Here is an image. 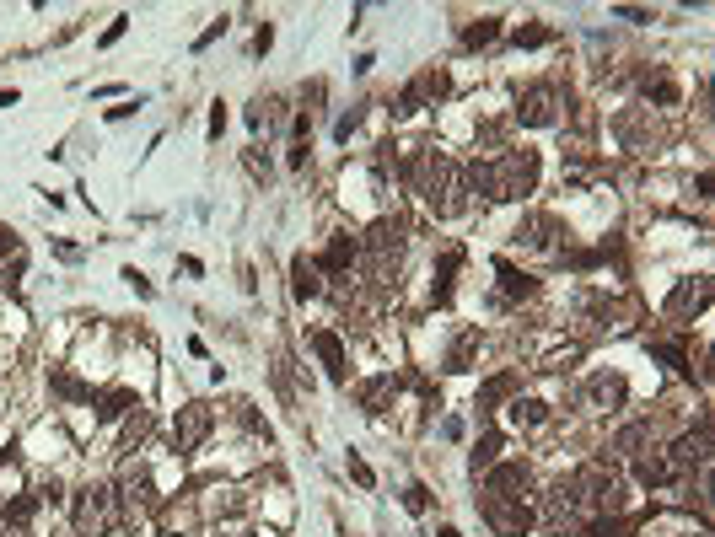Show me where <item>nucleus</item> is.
I'll list each match as a JSON object with an SVG mask.
<instances>
[{
    "label": "nucleus",
    "instance_id": "c756f323",
    "mask_svg": "<svg viewBox=\"0 0 715 537\" xmlns=\"http://www.w3.org/2000/svg\"><path fill=\"white\" fill-rule=\"evenodd\" d=\"M474 344H479V333H463V339H457V350L447 355V371H468V355H474Z\"/></svg>",
    "mask_w": 715,
    "mask_h": 537
},
{
    "label": "nucleus",
    "instance_id": "0eeeda50",
    "mask_svg": "<svg viewBox=\"0 0 715 537\" xmlns=\"http://www.w3.org/2000/svg\"><path fill=\"white\" fill-rule=\"evenodd\" d=\"M216 430V414L205 409V403H183L178 419H173V446L178 452H199V441Z\"/></svg>",
    "mask_w": 715,
    "mask_h": 537
},
{
    "label": "nucleus",
    "instance_id": "7c9ffc66",
    "mask_svg": "<svg viewBox=\"0 0 715 537\" xmlns=\"http://www.w3.org/2000/svg\"><path fill=\"white\" fill-rule=\"evenodd\" d=\"M506 393H511V376H495V382H484V387H479V409H490V403H500Z\"/></svg>",
    "mask_w": 715,
    "mask_h": 537
},
{
    "label": "nucleus",
    "instance_id": "dca6fc26",
    "mask_svg": "<svg viewBox=\"0 0 715 537\" xmlns=\"http://www.w3.org/2000/svg\"><path fill=\"white\" fill-rule=\"evenodd\" d=\"M318 290H323V280H318V264H312L307 253H296V258H291V296H296V301H312Z\"/></svg>",
    "mask_w": 715,
    "mask_h": 537
},
{
    "label": "nucleus",
    "instance_id": "9d476101",
    "mask_svg": "<svg viewBox=\"0 0 715 537\" xmlns=\"http://www.w3.org/2000/svg\"><path fill=\"white\" fill-rule=\"evenodd\" d=\"M586 409H597V414H613V409H624V398H629V382L619 371H597L592 382H586Z\"/></svg>",
    "mask_w": 715,
    "mask_h": 537
},
{
    "label": "nucleus",
    "instance_id": "a18cd8bd",
    "mask_svg": "<svg viewBox=\"0 0 715 537\" xmlns=\"http://www.w3.org/2000/svg\"><path fill=\"white\" fill-rule=\"evenodd\" d=\"M232 537H253V532H232Z\"/></svg>",
    "mask_w": 715,
    "mask_h": 537
},
{
    "label": "nucleus",
    "instance_id": "4468645a",
    "mask_svg": "<svg viewBox=\"0 0 715 537\" xmlns=\"http://www.w3.org/2000/svg\"><path fill=\"white\" fill-rule=\"evenodd\" d=\"M355 258H361V242H355L350 231H339V237H334V242H328V248H323L318 269H328V274H345V269L355 264Z\"/></svg>",
    "mask_w": 715,
    "mask_h": 537
},
{
    "label": "nucleus",
    "instance_id": "393cba45",
    "mask_svg": "<svg viewBox=\"0 0 715 537\" xmlns=\"http://www.w3.org/2000/svg\"><path fill=\"white\" fill-rule=\"evenodd\" d=\"M146 435H151V414H146V409H140V403H135V409H130V419H124V446H130V452H135V446L146 441Z\"/></svg>",
    "mask_w": 715,
    "mask_h": 537
},
{
    "label": "nucleus",
    "instance_id": "b1692460",
    "mask_svg": "<svg viewBox=\"0 0 715 537\" xmlns=\"http://www.w3.org/2000/svg\"><path fill=\"white\" fill-rule=\"evenodd\" d=\"M495 274H500V285H506V296H533V274H522L517 264L495 258Z\"/></svg>",
    "mask_w": 715,
    "mask_h": 537
},
{
    "label": "nucleus",
    "instance_id": "473e14b6",
    "mask_svg": "<svg viewBox=\"0 0 715 537\" xmlns=\"http://www.w3.org/2000/svg\"><path fill=\"white\" fill-rule=\"evenodd\" d=\"M404 505H409L414 516H420L425 505H431V489H425V484H409V489H404Z\"/></svg>",
    "mask_w": 715,
    "mask_h": 537
},
{
    "label": "nucleus",
    "instance_id": "6e6552de",
    "mask_svg": "<svg viewBox=\"0 0 715 537\" xmlns=\"http://www.w3.org/2000/svg\"><path fill=\"white\" fill-rule=\"evenodd\" d=\"M484 521L500 532V537H527L533 532V511L522 500H490L484 495Z\"/></svg>",
    "mask_w": 715,
    "mask_h": 537
},
{
    "label": "nucleus",
    "instance_id": "c9c22d12",
    "mask_svg": "<svg viewBox=\"0 0 715 537\" xmlns=\"http://www.w3.org/2000/svg\"><path fill=\"white\" fill-rule=\"evenodd\" d=\"M221 33H226V17H221V22H210V27H205V33H199V38H194V49H210V43H216Z\"/></svg>",
    "mask_w": 715,
    "mask_h": 537
},
{
    "label": "nucleus",
    "instance_id": "f03ea898",
    "mask_svg": "<svg viewBox=\"0 0 715 537\" xmlns=\"http://www.w3.org/2000/svg\"><path fill=\"white\" fill-rule=\"evenodd\" d=\"M409 178H414V194L425 199V210L436 215V221H447V215H463L468 205V188H463V167L452 162V156H441V151H420L414 156V167H409Z\"/></svg>",
    "mask_w": 715,
    "mask_h": 537
},
{
    "label": "nucleus",
    "instance_id": "6ab92c4d",
    "mask_svg": "<svg viewBox=\"0 0 715 537\" xmlns=\"http://www.w3.org/2000/svg\"><path fill=\"white\" fill-rule=\"evenodd\" d=\"M135 403H140V398L130 393V387H108V393L97 398V419H103V425H113V419H124Z\"/></svg>",
    "mask_w": 715,
    "mask_h": 537
},
{
    "label": "nucleus",
    "instance_id": "2eb2a0df",
    "mask_svg": "<svg viewBox=\"0 0 715 537\" xmlns=\"http://www.w3.org/2000/svg\"><path fill=\"white\" fill-rule=\"evenodd\" d=\"M156 500H162V495L151 489L146 468H130V473H124V505H130V511L146 516V511H156Z\"/></svg>",
    "mask_w": 715,
    "mask_h": 537
},
{
    "label": "nucleus",
    "instance_id": "ea45409f",
    "mask_svg": "<svg viewBox=\"0 0 715 537\" xmlns=\"http://www.w3.org/2000/svg\"><path fill=\"white\" fill-rule=\"evenodd\" d=\"M248 172H253V178H269V162H264L259 151H248Z\"/></svg>",
    "mask_w": 715,
    "mask_h": 537
},
{
    "label": "nucleus",
    "instance_id": "a211bd4d",
    "mask_svg": "<svg viewBox=\"0 0 715 537\" xmlns=\"http://www.w3.org/2000/svg\"><path fill=\"white\" fill-rule=\"evenodd\" d=\"M640 92H646V97H656V103H662V108H678V81H672L667 76V70H646V76H640Z\"/></svg>",
    "mask_w": 715,
    "mask_h": 537
},
{
    "label": "nucleus",
    "instance_id": "f704fd0d",
    "mask_svg": "<svg viewBox=\"0 0 715 537\" xmlns=\"http://www.w3.org/2000/svg\"><path fill=\"white\" fill-rule=\"evenodd\" d=\"M355 124H361V108H350L345 119L334 124V140H350V135H355Z\"/></svg>",
    "mask_w": 715,
    "mask_h": 537
},
{
    "label": "nucleus",
    "instance_id": "9b49d317",
    "mask_svg": "<svg viewBox=\"0 0 715 537\" xmlns=\"http://www.w3.org/2000/svg\"><path fill=\"white\" fill-rule=\"evenodd\" d=\"M710 307V280H705V274H699V280H683L678 290H672V296H667V317H694V312H705Z\"/></svg>",
    "mask_w": 715,
    "mask_h": 537
},
{
    "label": "nucleus",
    "instance_id": "20e7f679",
    "mask_svg": "<svg viewBox=\"0 0 715 537\" xmlns=\"http://www.w3.org/2000/svg\"><path fill=\"white\" fill-rule=\"evenodd\" d=\"M404 248H409V237H404V226H398V221H377V226L361 237V253L371 258V274H377V280H382L388 269H398Z\"/></svg>",
    "mask_w": 715,
    "mask_h": 537
},
{
    "label": "nucleus",
    "instance_id": "bb28decb",
    "mask_svg": "<svg viewBox=\"0 0 715 537\" xmlns=\"http://www.w3.org/2000/svg\"><path fill=\"white\" fill-rule=\"evenodd\" d=\"M457 264H463V253H441V264H436V301H447V290H452V274H457Z\"/></svg>",
    "mask_w": 715,
    "mask_h": 537
},
{
    "label": "nucleus",
    "instance_id": "79ce46f5",
    "mask_svg": "<svg viewBox=\"0 0 715 537\" xmlns=\"http://www.w3.org/2000/svg\"><path fill=\"white\" fill-rule=\"evenodd\" d=\"M269 43H275V27H269V22H264V27H259V38H253V49H259V54H264V49H269Z\"/></svg>",
    "mask_w": 715,
    "mask_h": 537
},
{
    "label": "nucleus",
    "instance_id": "f257e3e1",
    "mask_svg": "<svg viewBox=\"0 0 715 537\" xmlns=\"http://www.w3.org/2000/svg\"><path fill=\"white\" fill-rule=\"evenodd\" d=\"M538 178H543L538 151L511 145V151L490 156V162H468L463 188H468V194H484V199H527L538 188Z\"/></svg>",
    "mask_w": 715,
    "mask_h": 537
},
{
    "label": "nucleus",
    "instance_id": "aec40b11",
    "mask_svg": "<svg viewBox=\"0 0 715 537\" xmlns=\"http://www.w3.org/2000/svg\"><path fill=\"white\" fill-rule=\"evenodd\" d=\"M511 242H522V248H549V242H554V221H549V215H533V221H522L517 231H511Z\"/></svg>",
    "mask_w": 715,
    "mask_h": 537
},
{
    "label": "nucleus",
    "instance_id": "423d86ee",
    "mask_svg": "<svg viewBox=\"0 0 715 537\" xmlns=\"http://www.w3.org/2000/svg\"><path fill=\"white\" fill-rule=\"evenodd\" d=\"M554 119H560V92H554L549 81L527 86V92L517 97V124H527V129H549Z\"/></svg>",
    "mask_w": 715,
    "mask_h": 537
},
{
    "label": "nucleus",
    "instance_id": "5701e85b",
    "mask_svg": "<svg viewBox=\"0 0 715 537\" xmlns=\"http://www.w3.org/2000/svg\"><path fill=\"white\" fill-rule=\"evenodd\" d=\"M511 425H527V430H533V425H543V419H549V403H543V398H511Z\"/></svg>",
    "mask_w": 715,
    "mask_h": 537
},
{
    "label": "nucleus",
    "instance_id": "a19ab883",
    "mask_svg": "<svg viewBox=\"0 0 715 537\" xmlns=\"http://www.w3.org/2000/svg\"><path fill=\"white\" fill-rule=\"evenodd\" d=\"M619 17H624V22H651V11H640V6H619Z\"/></svg>",
    "mask_w": 715,
    "mask_h": 537
},
{
    "label": "nucleus",
    "instance_id": "4be33fe9",
    "mask_svg": "<svg viewBox=\"0 0 715 537\" xmlns=\"http://www.w3.org/2000/svg\"><path fill=\"white\" fill-rule=\"evenodd\" d=\"M500 452H506V435H500V430H490V435H484V441L474 446V457H468V468H484V473H490L495 468V462H500Z\"/></svg>",
    "mask_w": 715,
    "mask_h": 537
},
{
    "label": "nucleus",
    "instance_id": "ddd939ff",
    "mask_svg": "<svg viewBox=\"0 0 715 537\" xmlns=\"http://www.w3.org/2000/svg\"><path fill=\"white\" fill-rule=\"evenodd\" d=\"M425 97H447V76H441V70H425V76L414 81L404 97H398V113H420Z\"/></svg>",
    "mask_w": 715,
    "mask_h": 537
},
{
    "label": "nucleus",
    "instance_id": "4c0bfd02",
    "mask_svg": "<svg viewBox=\"0 0 715 537\" xmlns=\"http://www.w3.org/2000/svg\"><path fill=\"white\" fill-rule=\"evenodd\" d=\"M124 27H130V17H113V22H108V33H103V49H108V43H119V38H124Z\"/></svg>",
    "mask_w": 715,
    "mask_h": 537
},
{
    "label": "nucleus",
    "instance_id": "7ed1b4c3",
    "mask_svg": "<svg viewBox=\"0 0 715 537\" xmlns=\"http://www.w3.org/2000/svg\"><path fill=\"white\" fill-rule=\"evenodd\" d=\"M543 516H549V527L560 532V537L581 532L586 521H592V505H586V495H581L576 478H560V484L549 489V500H543Z\"/></svg>",
    "mask_w": 715,
    "mask_h": 537
},
{
    "label": "nucleus",
    "instance_id": "58836bf2",
    "mask_svg": "<svg viewBox=\"0 0 715 537\" xmlns=\"http://www.w3.org/2000/svg\"><path fill=\"white\" fill-rule=\"evenodd\" d=\"M124 280L135 285V296H151V280H146V274H140V269H124Z\"/></svg>",
    "mask_w": 715,
    "mask_h": 537
},
{
    "label": "nucleus",
    "instance_id": "39448f33",
    "mask_svg": "<svg viewBox=\"0 0 715 537\" xmlns=\"http://www.w3.org/2000/svg\"><path fill=\"white\" fill-rule=\"evenodd\" d=\"M113 527V495L103 484H87L76 495V532H87V537H103Z\"/></svg>",
    "mask_w": 715,
    "mask_h": 537
},
{
    "label": "nucleus",
    "instance_id": "f3484780",
    "mask_svg": "<svg viewBox=\"0 0 715 537\" xmlns=\"http://www.w3.org/2000/svg\"><path fill=\"white\" fill-rule=\"evenodd\" d=\"M635 478H640L646 489H662L667 478H672V462L656 452V446H651V452H635Z\"/></svg>",
    "mask_w": 715,
    "mask_h": 537
},
{
    "label": "nucleus",
    "instance_id": "72a5a7b5",
    "mask_svg": "<svg viewBox=\"0 0 715 537\" xmlns=\"http://www.w3.org/2000/svg\"><path fill=\"white\" fill-rule=\"evenodd\" d=\"M350 478H355L361 489H371V484H377V473H371V468H366V462L355 457V452H350Z\"/></svg>",
    "mask_w": 715,
    "mask_h": 537
},
{
    "label": "nucleus",
    "instance_id": "1a4fd4ad",
    "mask_svg": "<svg viewBox=\"0 0 715 537\" xmlns=\"http://www.w3.org/2000/svg\"><path fill=\"white\" fill-rule=\"evenodd\" d=\"M527 489H533L527 462H495L490 478H484V495H490V500H522Z\"/></svg>",
    "mask_w": 715,
    "mask_h": 537
},
{
    "label": "nucleus",
    "instance_id": "2f4dec72",
    "mask_svg": "<svg viewBox=\"0 0 715 537\" xmlns=\"http://www.w3.org/2000/svg\"><path fill=\"white\" fill-rule=\"evenodd\" d=\"M49 382H54V393H65V398H92V393H87V387H81V382H76V376H65V371H54V376H49Z\"/></svg>",
    "mask_w": 715,
    "mask_h": 537
},
{
    "label": "nucleus",
    "instance_id": "412c9836",
    "mask_svg": "<svg viewBox=\"0 0 715 537\" xmlns=\"http://www.w3.org/2000/svg\"><path fill=\"white\" fill-rule=\"evenodd\" d=\"M398 393V382H393V376H371V382L361 387V409L366 414H382V409H388V398Z\"/></svg>",
    "mask_w": 715,
    "mask_h": 537
},
{
    "label": "nucleus",
    "instance_id": "f8f14e48",
    "mask_svg": "<svg viewBox=\"0 0 715 537\" xmlns=\"http://www.w3.org/2000/svg\"><path fill=\"white\" fill-rule=\"evenodd\" d=\"M312 350H318L328 382H345V376H350V366H345V339H339L334 328H318V333H312Z\"/></svg>",
    "mask_w": 715,
    "mask_h": 537
},
{
    "label": "nucleus",
    "instance_id": "a878e982",
    "mask_svg": "<svg viewBox=\"0 0 715 537\" xmlns=\"http://www.w3.org/2000/svg\"><path fill=\"white\" fill-rule=\"evenodd\" d=\"M11 495H22V468H17V457H0V500H11Z\"/></svg>",
    "mask_w": 715,
    "mask_h": 537
},
{
    "label": "nucleus",
    "instance_id": "37998d69",
    "mask_svg": "<svg viewBox=\"0 0 715 537\" xmlns=\"http://www.w3.org/2000/svg\"><path fill=\"white\" fill-rule=\"evenodd\" d=\"M135 108H140V97H135V103H119V108H108V119H113V124H119V119H130V113H135Z\"/></svg>",
    "mask_w": 715,
    "mask_h": 537
},
{
    "label": "nucleus",
    "instance_id": "cd10ccee",
    "mask_svg": "<svg viewBox=\"0 0 715 537\" xmlns=\"http://www.w3.org/2000/svg\"><path fill=\"white\" fill-rule=\"evenodd\" d=\"M495 33H500V17H479V22L463 33V43H468V49H479V43H490Z\"/></svg>",
    "mask_w": 715,
    "mask_h": 537
},
{
    "label": "nucleus",
    "instance_id": "c85d7f7f",
    "mask_svg": "<svg viewBox=\"0 0 715 537\" xmlns=\"http://www.w3.org/2000/svg\"><path fill=\"white\" fill-rule=\"evenodd\" d=\"M554 33H549V27H517V33H511V43H517V49H543V43H549Z\"/></svg>",
    "mask_w": 715,
    "mask_h": 537
},
{
    "label": "nucleus",
    "instance_id": "e433bc0d",
    "mask_svg": "<svg viewBox=\"0 0 715 537\" xmlns=\"http://www.w3.org/2000/svg\"><path fill=\"white\" fill-rule=\"evenodd\" d=\"M221 129H226V103L210 108V140H221Z\"/></svg>",
    "mask_w": 715,
    "mask_h": 537
},
{
    "label": "nucleus",
    "instance_id": "c03bdc74",
    "mask_svg": "<svg viewBox=\"0 0 715 537\" xmlns=\"http://www.w3.org/2000/svg\"><path fill=\"white\" fill-rule=\"evenodd\" d=\"M11 248H17V231H11V226H0V253H11Z\"/></svg>",
    "mask_w": 715,
    "mask_h": 537
}]
</instances>
